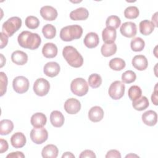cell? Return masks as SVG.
<instances>
[{
  "mask_svg": "<svg viewBox=\"0 0 158 158\" xmlns=\"http://www.w3.org/2000/svg\"><path fill=\"white\" fill-rule=\"evenodd\" d=\"M17 41L21 47L31 50L38 48L41 43V37L38 33L29 31H23L20 33L18 36Z\"/></svg>",
  "mask_w": 158,
  "mask_h": 158,
  "instance_id": "6da1fadb",
  "label": "cell"
},
{
  "mask_svg": "<svg viewBox=\"0 0 158 158\" xmlns=\"http://www.w3.org/2000/svg\"><path fill=\"white\" fill-rule=\"evenodd\" d=\"M62 56L67 63L73 67H80L83 64V58L82 56L72 46H67L64 48Z\"/></svg>",
  "mask_w": 158,
  "mask_h": 158,
  "instance_id": "7a4b0ae2",
  "label": "cell"
},
{
  "mask_svg": "<svg viewBox=\"0 0 158 158\" xmlns=\"http://www.w3.org/2000/svg\"><path fill=\"white\" fill-rule=\"evenodd\" d=\"M83 34V28L79 25H68L63 27L60 31V38L64 41H71L79 39Z\"/></svg>",
  "mask_w": 158,
  "mask_h": 158,
  "instance_id": "3957f363",
  "label": "cell"
},
{
  "mask_svg": "<svg viewBox=\"0 0 158 158\" xmlns=\"http://www.w3.org/2000/svg\"><path fill=\"white\" fill-rule=\"evenodd\" d=\"M22 26V20L18 17H12L4 22L2 26V32L8 37L12 36Z\"/></svg>",
  "mask_w": 158,
  "mask_h": 158,
  "instance_id": "277c9868",
  "label": "cell"
},
{
  "mask_svg": "<svg viewBox=\"0 0 158 158\" xmlns=\"http://www.w3.org/2000/svg\"><path fill=\"white\" fill-rule=\"evenodd\" d=\"M70 89L74 94L83 96L88 91V84L83 78H77L72 81Z\"/></svg>",
  "mask_w": 158,
  "mask_h": 158,
  "instance_id": "5b68a950",
  "label": "cell"
},
{
  "mask_svg": "<svg viewBox=\"0 0 158 158\" xmlns=\"http://www.w3.org/2000/svg\"><path fill=\"white\" fill-rule=\"evenodd\" d=\"M125 89V86L123 83L119 80H117L110 84L109 88L108 93L112 99L118 100L124 95Z\"/></svg>",
  "mask_w": 158,
  "mask_h": 158,
  "instance_id": "8992f818",
  "label": "cell"
},
{
  "mask_svg": "<svg viewBox=\"0 0 158 158\" xmlns=\"http://www.w3.org/2000/svg\"><path fill=\"white\" fill-rule=\"evenodd\" d=\"M30 138L33 143L37 144H40L48 139V133L43 127H34V128L31 130Z\"/></svg>",
  "mask_w": 158,
  "mask_h": 158,
  "instance_id": "52a82bcc",
  "label": "cell"
},
{
  "mask_svg": "<svg viewBox=\"0 0 158 158\" xmlns=\"http://www.w3.org/2000/svg\"><path fill=\"white\" fill-rule=\"evenodd\" d=\"M50 89V84L49 81L43 78H38L34 83L33 91L35 93L39 96H44L46 95Z\"/></svg>",
  "mask_w": 158,
  "mask_h": 158,
  "instance_id": "ba28073f",
  "label": "cell"
},
{
  "mask_svg": "<svg viewBox=\"0 0 158 158\" xmlns=\"http://www.w3.org/2000/svg\"><path fill=\"white\" fill-rule=\"evenodd\" d=\"M12 86L16 93L19 94L24 93L29 88V81L23 76H18L13 80Z\"/></svg>",
  "mask_w": 158,
  "mask_h": 158,
  "instance_id": "9c48e42d",
  "label": "cell"
},
{
  "mask_svg": "<svg viewBox=\"0 0 158 158\" xmlns=\"http://www.w3.org/2000/svg\"><path fill=\"white\" fill-rule=\"evenodd\" d=\"M121 34L127 38H132L136 35V25L132 22H127L123 23L120 28Z\"/></svg>",
  "mask_w": 158,
  "mask_h": 158,
  "instance_id": "30bf717a",
  "label": "cell"
},
{
  "mask_svg": "<svg viewBox=\"0 0 158 158\" xmlns=\"http://www.w3.org/2000/svg\"><path fill=\"white\" fill-rule=\"evenodd\" d=\"M81 109L80 102L75 98H69L64 103V109L69 114H75Z\"/></svg>",
  "mask_w": 158,
  "mask_h": 158,
  "instance_id": "8fae6325",
  "label": "cell"
},
{
  "mask_svg": "<svg viewBox=\"0 0 158 158\" xmlns=\"http://www.w3.org/2000/svg\"><path fill=\"white\" fill-rule=\"evenodd\" d=\"M57 10L51 6H44L40 9V15L46 20L52 21L57 17Z\"/></svg>",
  "mask_w": 158,
  "mask_h": 158,
  "instance_id": "7c38bea8",
  "label": "cell"
},
{
  "mask_svg": "<svg viewBox=\"0 0 158 158\" xmlns=\"http://www.w3.org/2000/svg\"><path fill=\"white\" fill-rule=\"evenodd\" d=\"M60 67L58 63L56 62H49L46 63L43 68L44 74L49 77L57 76L60 72Z\"/></svg>",
  "mask_w": 158,
  "mask_h": 158,
  "instance_id": "4fadbf2b",
  "label": "cell"
},
{
  "mask_svg": "<svg viewBox=\"0 0 158 158\" xmlns=\"http://www.w3.org/2000/svg\"><path fill=\"white\" fill-rule=\"evenodd\" d=\"M133 66L138 70H144L148 66V61L143 55H136L132 59Z\"/></svg>",
  "mask_w": 158,
  "mask_h": 158,
  "instance_id": "5bb4252c",
  "label": "cell"
},
{
  "mask_svg": "<svg viewBox=\"0 0 158 158\" xmlns=\"http://www.w3.org/2000/svg\"><path fill=\"white\" fill-rule=\"evenodd\" d=\"M104 117V110L99 106L92 107L88 112V118L93 122L101 121Z\"/></svg>",
  "mask_w": 158,
  "mask_h": 158,
  "instance_id": "9a60e30c",
  "label": "cell"
},
{
  "mask_svg": "<svg viewBox=\"0 0 158 158\" xmlns=\"http://www.w3.org/2000/svg\"><path fill=\"white\" fill-rule=\"evenodd\" d=\"M141 118L145 125L152 127L157 123V115L155 111L149 110L143 114Z\"/></svg>",
  "mask_w": 158,
  "mask_h": 158,
  "instance_id": "2e32d148",
  "label": "cell"
},
{
  "mask_svg": "<svg viewBox=\"0 0 158 158\" xmlns=\"http://www.w3.org/2000/svg\"><path fill=\"white\" fill-rule=\"evenodd\" d=\"M83 42L85 45L88 48H94L99 44V38L98 35L94 32H89L85 36Z\"/></svg>",
  "mask_w": 158,
  "mask_h": 158,
  "instance_id": "e0dca14e",
  "label": "cell"
},
{
  "mask_svg": "<svg viewBox=\"0 0 158 158\" xmlns=\"http://www.w3.org/2000/svg\"><path fill=\"white\" fill-rule=\"evenodd\" d=\"M26 137L23 133L17 132L13 134L10 138V143L15 148H21L26 144Z\"/></svg>",
  "mask_w": 158,
  "mask_h": 158,
  "instance_id": "ac0fdd59",
  "label": "cell"
},
{
  "mask_svg": "<svg viewBox=\"0 0 158 158\" xmlns=\"http://www.w3.org/2000/svg\"><path fill=\"white\" fill-rule=\"evenodd\" d=\"M89 16V12L85 7H79L72 10L70 14V18L73 20H84Z\"/></svg>",
  "mask_w": 158,
  "mask_h": 158,
  "instance_id": "d6986e66",
  "label": "cell"
},
{
  "mask_svg": "<svg viewBox=\"0 0 158 158\" xmlns=\"http://www.w3.org/2000/svg\"><path fill=\"white\" fill-rule=\"evenodd\" d=\"M47 118L46 116L41 113V112H37L34 114L30 120L31 124L35 128H39V127H43L46 123Z\"/></svg>",
  "mask_w": 158,
  "mask_h": 158,
  "instance_id": "ffe728a7",
  "label": "cell"
},
{
  "mask_svg": "<svg viewBox=\"0 0 158 158\" xmlns=\"http://www.w3.org/2000/svg\"><path fill=\"white\" fill-rule=\"evenodd\" d=\"M12 61L19 65H23L28 61L27 54L22 51H15L11 55Z\"/></svg>",
  "mask_w": 158,
  "mask_h": 158,
  "instance_id": "44dd1931",
  "label": "cell"
},
{
  "mask_svg": "<svg viewBox=\"0 0 158 158\" xmlns=\"http://www.w3.org/2000/svg\"><path fill=\"white\" fill-rule=\"evenodd\" d=\"M57 48L52 43H46L42 49V54L46 58H54L57 54Z\"/></svg>",
  "mask_w": 158,
  "mask_h": 158,
  "instance_id": "7402d4cb",
  "label": "cell"
},
{
  "mask_svg": "<svg viewBox=\"0 0 158 158\" xmlns=\"http://www.w3.org/2000/svg\"><path fill=\"white\" fill-rule=\"evenodd\" d=\"M64 116L59 110H54L50 114L51 123L55 127H62L64 123Z\"/></svg>",
  "mask_w": 158,
  "mask_h": 158,
  "instance_id": "603a6c76",
  "label": "cell"
},
{
  "mask_svg": "<svg viewBox=\"0 0 158 158\" xmlns=\"http://www.w3.org/2000/svg\"><path fill=\"white\" fill-rule=\"evenodd\" d=\"M59 150L54 144H48L43 148L41 151L42 157L44 158H56L58 156Z\"/></svg>",
  "mask_w": 158,
  "mask_h": 158,
  "instance_id": "cb8c5ba5",
  "label": "cell"
},
{
  "mask_svg": "<svg viewBox=\"0 0 158 158\" xmlns=\"http://www.w3.org/2000/svg\"><path fill=\"white\" fill-rule=\"evenodd\" d=\"M117 36L116 30L115 29L106 27L102 32V37L105 43H114Z\"/></svg>",
  "mask_w": 158,
  "mask_h": 158,
  "instance_id": "d4e9b609",
  "label": "cell"
},
{
  "mask_svg": "<svg viewBox=\"0 0 158 158\" xmlns=\"http://www.w3.org/2000/svg\"><path fill=\"white\" fill-rule=\"evenodd\" d=\"M154 25L152 22L148 20H144L139 23L140 33L144 35H150L154 30Z\"/></svg>",
  "mask_w": 158,
  "mask_h": 158,
  "instance_id": "484cf974",
  "label": "cell"
},
{
  "mask_svg": "<svg viewBox=\"0 0 158 158\" xmlns=\"http://www.w3.org/2000/svg\"><path fill=\"white\" fill-rule=\"evenodd\" d=\"M149 105L148 99L146 96H141L133 101L132 106L133 108L138 111H142L146 109Z\"/></svg>",
  "mask_w": 158,
  "mask_h": 158,
  "instance_id": "4316f807",
  "label": "cell"
},
{
  "mask_svg": "<svg viewBox=\"0 0 158 158\" xmlns=\"http://www.w3.org/2000/svg\"><path fill=\"white\" fill-rule=\"evenodd\" d=\"M117 51V45L115 43H104L101 48V52L103 56L109 57L114 54Z\"/></svg>",
  "mask_w": 158,
  "mask_h": 158,
  "instance_id": "83f0119b",
  "label": "cell"
},
{
  "mask_svg": "<svg viewBox=\"0 0 158 158\" xmlns=\"http://www.w3.org/2000/svg\"><path fill=\"white\" fill-rule=\"evenodd\" d=\"M14 129L13 122L8 119H3L0 122V134L7 135Z\"/></svg>",
  "mask_w": 158,
  "mask_h": 158,
  "instance_id": "f1b7e54d",
  "label": "cell"
},
{
  "mask_svg": "<svg viewBox=\"0 0 158 158\" xmlns=\"http://www.w3.org/2000/svg\"><path fill=\"white\" fill-rule=\"evenodd\" d=\"M125 62L123 59L118 57H115L109 61V65L110 68L115 71H120L125 67Z\"/></svg>",
  "mask_w": 158,
  "mask_h": 158,
  "instance_id": "f546056e",
  "label": "cell"
},
{
  "mask_svg": "<svg viewBox=\"0 0 158 158\" xmlns=\"http://www.w3.org/2000/svg\"><path fill=\"white\" fill-rule=\"evenodd\" d=\"M130 46L133 51L139 52L144 49L145 46V42L141 38L136 37L131 40Z\"/></svg>",
  "mask_w": 158,
  "mask_h": 158,
  "instance_id": "4dcf8cb0",
  "label": "cell"
},
{
  "mask_svg": "<svg viewBox=\"0 0 158 158\" xmlns=\"http://www.w3.org/2000/svg\"><path fill=\"white\" fill-rule=\"evenodd\" d=\"M42 33L47 39H52L56 35V27L51 24H46L42 28Z\"/></svg>",
  "mask_w": 158,
  "mask_h": 158,
  "instance_id": "1f68e13d",
  "label": "cell"
},
{
  "mask_svg": "<svg viewBox=\"0 0 158 158\" xmlns=\"http://www.w3.org/2000/svg\"><path fill=\"white\" fill-rule=\"evenodd\" d=\"M121 23L120 19L117 15H110L109 16L106 21V25L107 27L111 28L113 29H117L118 28Z\"/></svg>",
  "mask_w": 158,
  "mask_h": 158,
  "instance_id": "d6a6232c",
  "label": "cell"
},
{
  "mask_svg": "<svg viewBox=\"0 0 158 158\" xmlns=\"http://www.w3.org/2000/svg\"><path fill=\"white\" fill-rule=\"evenodd\" d=\"M89 85L93 88H96L101 86L102 83V78L98 73L90 75L88 79Z\"/></svg>",
  "mask_w": 158,
  "mask_h": 158,
  "instance_id": "836d02e7",
  "label": "cell"
},
{
  "mask_svg": "<svg viewBox=\"0 0 158 158\" xmlns=\"http://www.w3.org/2000/svg\"><path fill=\"white\" fill-rule=\"evenodd\" d=\"M142 94V90L141 88L137 85L131 86L128 91V95L130 100L132 101L141 97Z\"/></svg>",
  "mask_w": 158,
  "mask_h": 158,
  "instance_id": "e575fe53",
  "label": "cell"
},
{
  "mask_svg": "<svg viewBox=\"0 0 158 158\" xmlns=\"http://www.w3.org/2000/svg\"><path fill=\"white\" fill-rule=\"evenodd\" d=\"M139 11L136 6H129L124 10V15L127 19H134L138 17Z\"/></svg>",
  "mask_w": 158,
  "mask_h": 158,
  "instance_id": "d590c367",
  "label": "cell"
},
{
  "mask_svg": "<svg viewBox=\"0 0 158 158\" xmlns=\"http://www.w3.org/2000/svg\"><path fill=\"white\" fill-rule=\"evenodd\" d=\"M25 25L30 29H36L39 27L40 20L35 16H28L25 19Z\"/></svg>",
  "mask_w": 158,
  "mask_h": 158,
  "instance_id": "8d00e7d4",
  "label": "cell"
},
{
  "mask_svg": "<svg viewBox=\"0 0 158 158\" xmlns=\"http://www.w3.org/2000/svg\"><path fill=\"white\" fill-rule=\"evenodd\" d=\"M136 78V73L132 70H127L122 75V80L125 83H131Z\"/></svg>",
  "mask_w": 158,
  "mask_h": 158,
  "instance_id": "74e56055",
  "label": "cell"
},
{
  "mask_svg": "<svg viewBox=\"0 0 158 158\" xmlns=\"http://www.w3.org/2000/svg\"><path fill=\"white\" fill-rule=\"evenodd\" d=\"M0 77H1V94L0 96H3L7 90V77L6 75L2 72H0Z\"/></svg>",
  "mask_w": 158,
  "mask_h": 158,
  "instance_id": "f35d334b",
  "label": "cell"
},
{
  "mask_svg": "<svg viewBox=\"0 0 158 158\" xmlns=\"http://www.w3.org/2000/svg\"><path fill=\"white\" fill-rule=\"evenodd\" d=\"M96 155L94 152L91 150H85L81 152V154L79 156V157L80 158H85V157H89V158H93L96 157Z\"/></svg>",
  "mask_w": 158,
  "mask_h": 158,
  "instance_id": "ab89813d",
  "label": "cell"
},
{
  "mask_svg": "<svg viewBox=\"0 0 158 158\" xmlns=\"http://www.w3.org/2000/svg\"><path fill=\"white\" fill-rule=\"evenodd\" d=\"M106 158H110V157H115V158H120L121 157V154L120 152L117 150L115 149H112L109 151L106 155Z\"/></svg>",
  "mask_w": 158,
  "mask_h": 158,
  "instance_id": "60d3db41",
  "label": "cell"
},
{
  "mask_svg": "<svg viewBox=\"0 0 158 158\" xmlns=\"http://www.w3.org/2000/svg\"><path fill=\"white\" fill-rule=\"evenodd\" d=\"M0 35H1V49H2L3 48H4L7 43H8V36L4 34L2 32L0 33Z\"/></svg>",
  "mask_w": 158,
  "mask_h": 158,
  "instance_id": "b9f144b4",
  "label": "cell"
},
{
  "mask_svg": "<svg viewBox=\"0 0 158 158\" xmlns=\"http://www.w3.org/2000/svg\"><path fill=\"white\" fill-rule=\"evenodd\" d=\"M0 145H1V148H0V153H3L6 151H7L9 145L7 143V141L4 139H0Z\"/></svg>",
  "mask_w": 158,
  "mask_h": 158,
  "instance_id": "7bdbcfd3",
  "label": "cell"
},
{
  "mask_svg": "<svg viewBox=\"0 0 158 158\" xmlns=\"http://www.w3.org/2000/svg\"><path fill=\"white\" fill-rule=\"evenodd\" d=\"M6 157L7 158H23L25 157V155L22 152L17 151V152H12L6 156Z\"/></svg>",
  "mask_w": 158,
  "mask_h": 158,
  "instance_id": "ee69618b",
  "label": "cell"
},
{
  "mask_svg": "<svg viewBox=\"0 0 158 158\" xmlns=\"http://www.w3.org/2000/svg\"><path fill=\"white\" fill-rule=\"evenodd\" d=\"M157 83L155 86L154 91L152 94L151 96V101L153 102V104L156 106L157 105Z\"/></svg>",
  "mask_w": 158,
  "mask_h": 158,
  "instance_id": "f6af8a7d",
  "label": "cell"
},
{
  "mask_svg": "<svg viewBox=\"0 0 158 158\" xmlns=\"http://www.w3.org/2000/svg\"><path fill=\"white\" fill-rule=\"evenodd\" d=\"M157 12H156L152 17V23L154 24V27H157Z\"/></svg>",
  "mask_w": 158,
  "mask_h": 158,
  "instance_id": "bcb514c9",
  "label": "cell"
},
{
  "mask_svg": "<svg viewBox=\"0 0 158 158\" xmlns=\"http://www.w3.org/2000/svg\"><path fill=\"white\" fill-rule=\"evenodd\" d=\"M62 157H75V156L70 152H66L64 153V154L62 156Z\"/></svg>",
  "mask_w": 158,
  "mask_h": 158,
  "instance_id": "7dc6e473",
  "label": "cell"
},
{
  "mask_svg": "<svg viewBox=\"0 0 158 158\" xmlns=\"http://www.w3.org/2000/svg\"><path fill=\"white\" fill-rule=\"evenodd\" d=\"M1 67H3V65H4V64L6 63V59H5V57H4V56L2 54H1Z\"/></svg>",
  "mask_w": 158,
  "mask_h": 158,
  "instance_id": "c3c4849f",
  "label": "cell"
},
{
  "mask_svg": "<svg viewBox=\"0 0 158 158\" xmlns=\"http://www.w3.org/2000/svg\"><path fill=\"white\" fill-rule=\"evenodd\" d=\"M134 157V156H135V157H138V156H137V155H135V154H128V155H127V156H126V157Z\"/></svg>",
  "mask_w": 158,
  "mask_h": 158,
  "instance_id": "681fc988",
  "label": "cell"
}]
</instances>
